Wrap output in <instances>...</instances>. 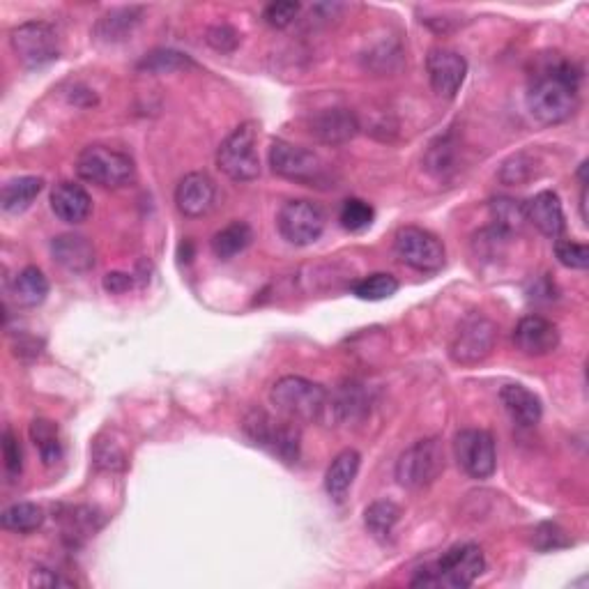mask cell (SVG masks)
<instances>
[{"label": "cell", "mask_w": 589, "mask_h": 589, "mask_svg": "<svg viewBox=\"0 0 589 589\" xmlns=\"http://www.w3.org/2000/svg\"><path fill=\"white\" fill-rule=\"evenodd\" d=\"M580 72L571 63H557L539 74L527 90V109L541 125H560L578 111Z\"/></svg>", "instance_id": "6da1fadb"}, {"label": "cell", "mask_w": 589, "mask_h": 589, "mask_svg": "<svg viewBox=\"0 0 589 589\" xmlns=\"http://www.w3.org/2000/svg\"><path fill=\"white\" fill-rule=\"evenodd\" d=\"M270 401L277 415L293 424L323 422L330 412V394L318 382L302 376H283L270 389Z\"/></svg>", "instance_id": "7a4b0ae2"}, {"label": "cell", "mask_w": 589, "mask_h": 589, "mask_svg": "<svg viewBox=\"0 0 589 589\" xmlns=\"http://www.w3.org/2000/svg\"><path fill=\"white\" fill-rule=\"evenodd\" d=\"M486 569L484 553L474 543L456 546L447 550L435 564H428L417 571L412 578L415 587H447V589H465L470 587Z\"/></svg>", "instance_id": "3957f363"}, {"label": "cell", "mask_w": 589, "mask_h": 589, "mask_svg": "<svg viewBox=\"0 0 589 589\" xmlns=\"http://www.w3.org/2000/svg\"><path fill=\"white\" fill-rule=\"evenodd\" d=\"M242 428L254 445L267 449L283 463H297L300 458V431L281 415L272 417L263 408H251L244 417Z\"/></svg>", "instance_id": "277c9868"}, {"label": "cell", "mask_w": 589, "mask_h": 589, "mask_svg": "<svg viewBox=\"0 0 589 589\" xmlns=\"http://www.w3.org/2000/svg\"><path fill=\"white\" fill-rule=\"evenodd\" d=\"M258 122L249 120L233 129L217 150L219 171L233 182H251L260 175L258 157Z\"/></svg>", "instance_id": "5b68a950"}, {"label": "cell", "mask_w": 589, "mask_h": 589, "mask_svg": "<svg viewBox=\"0 0 589 589\" xmlns=\"http://www.w3.org/2000/svg\"><path fill=\"white\" fill-rule=\"evenodd\" d=\"M76 173L81 180L104 189H120L134 180V162L120 150L106 145H88L76 159Z\"/></svg>", "instance_id": "8992f818"}, {"label": "cell", "mask_w": 589, "mask_h": 589, "mask_svg": "<svg viewBox=\"0 0 589 589\" xmlns=\"http://www.w3.org/2000/svg\"><path fill=\"white\" fill-rule=\"evenodd\" d=\"M497 325L484 313L472 311L456 325L449 341V355L456 364L474 366L493 353L497 343Z\"/></svg>", "instance_id": "52a82bcc"}, {"label": "cell", "mask_w": 589, "mask_h": 589, "mask_svg": "<svg viewBox=\"0 0 589 589\" xmlns=\"http://www.w3.org/2000/svg\"><path fill=\"white\" fill-rule=\"evenodd\" d=\"M445 472V447L438 438L419 440L396 461V481L408 491H422Z\"/></svg>", "instance_id": "ba28073f"}, {"label": "cell", "mask_w": 589, "mask_h": 589, "mask_svg": "<svg viewBox=\"0 0 589 589\" xmlns=\"http://www.w3.org/2000/svg\"><path fill=\"white\" fill-rule=\"evenodd\" d=\"M270 166L274 173L281 175V178L300 182V185L307 187H318L330 180L327 164L316 155V152L281 139L272 141Z\"/></svg>", "instance_id": "9c48e42d"}, {"label": "cell", "mask_w": 589, "mask_h": 589, "mask_svg": "<svg viewBox=\"0 0 589 589\" xmlns=\"http://www.w3.org/2000/svg\"><path fill=\"white\" fill-rule=\"evenodd\" d=\"M10 44L19 63L28 70L47 67L60 56L58 33L47 21H26V24L17 26L10 35Z\"/></svg>", "instance_id": "30bf717a"}, {"label": "cell", "mask_w": 589, "mask_h": 589, "mask_svg": "<svg viewBox=\"0 0 589 589\" xmlns=\"http://www.w3.org/2000/svg\"><path fill=\"white\" fill-rule=\"evenodd\" d=\"M394 251L403 265L417 272H435L445 265V244L440 237L417 226H405L396 233Z\"/></svg>", "instance_id": "8fae6325"}, {"label": "cell", "mask_w": 589, "mask_h": 589, "mask_svg": "<svg viewBox=\"0 0 589 589\" xmlns=\"http://www.w3.org/2000/svg\"><path fill=\"white\" fill-rule=\"evenodd\" d=\"M277 226L283 240L295 247H309L325 231V212L311 201H288L279 210Z\"/></svg>", "instance_id": "7c38bea8"}, {"label": "cell", "mask_w": 589, "mask_h": 589, "mask_svg": "<svg viewBox=\"0 0 589 589\" xmlns=\"http://www.w3.org/2000/svg\"><path fill=\"white\" fill-rule=\"evenodd\" d=\"M454 456L461 470L472 479L493 477L497 468L495 440L488 431L481 428H465L454 438Z\"/></svg>", "instance_id": "4fadbf2b"}, {"label": "cell", "mask_w": 589, "mask_h": 589, "mask_svg": "<svg viewBox=\"0 0 589 589\" xmlns=\"http://www.w3.org/2000/svg\"><path fill=\"white\" fill-rule=\"evenodd\" d=\"M426 72L435 95L442 99H454L463 86L465 74H468V63L458 51L438 47L428 53Z\"/></svg>", "instance_id": "5bb4252c"}, {"label": "cell", "mask_w": 589, "mask_h": 589, "mask_svg": "<svg viewBox=\"0 0 589 589\" xmlns=\"http://www.w3.org/2000/svg\"><path fill=\"white\" fill-rule=\"evenodd\" d=\"M514 343L527 357H546L560 346V332L550 320L541 316H525L514 330Z\"/></svg>", "instance_id": "9a60e30c"}, {"label": "cell", "mask_w": 589, "mask_h": 589, "mask_svg": "<svg viewBox=\"0 0 589 589\" xmlns=\"http://www.w3.org/2000/svg\"><path fill=\"white\" fill-rule=\"evenodd\" d=\"M309 132L313 139L325 145H343L355 139L359 122L353 111L336 106V109H323L311 116Z\"/></svg>", "instance_id": "2e32d148"}, {"label": "cell", "mask_w": 589, "mask_h": 589, "mask_svg": "<svg viewBox=\"0 0 589 589\" xmlns=\"http://www.w3.org/2000/svg\"><path fill=\"white\" fill-rule=\"evenodd\" d=\"M214 196H217L214 180L208 173L196 171L180 180L178 189H175V205H178L180 214H185L189 219H198L212 210Z\"/></svg>", "instance_id": "e0dca14e"}, {"label": "cell", "mask_w": 589, "mask_h": 589, "mask_svg": "<svg viewBox=\"0 0 589 589\" xmlns=\"http://www.w3.org/2000/svg\"><path fill=\"white\" fill-rule=\"evenodd\" d=\"M525 217L541 235L550 237V240L562 237L564 228H566L560 196H557L555 191H548V189L539 191L537 196H532L530 201L525 203Z\"/></svg>", "instance_id": "ac0fdd59"}, {"label": "cell", "mask_w": 589, "mask_h": 589, "mask_svg": "<svg viewBox=\"0 0 589 589\" xmlns=\"http://www.w3.org/2000/svg\"><path fill=\"white\" fill-rule=\"evenodd\" d=\"M51 256L60 267L67 272L81 274L93 270L95 265V247L86 235L79 233H65L53 237L51 242Z\"/></svg>", "instance_id": "d6986e66"}, {"label": "cell", "mask_w": 589, "mask_h": 589, "mask_svg": "<svg viewBox=\"0 0 589 589\" xmlns=\"http://www.w3.org/2000/svg\"><path fill=\"white\" fill-rule=\"evenodd\" d=\"M51 210L65 224H83L93 212V198L76 182H58L51 189Z\"/></svg>", "instance_id": "ffe728a7"}, {"label": "cell", "mask_w": 589, "mask_h": 589, "mask_svg": "<svg viewBox=\"0 0 589 589\" xmlns=\"http://www.w3.org/2000/svg\"><path fill=\"white\" fill-rule=\"evenodd\" d=\"M500 401L504 405V410L509 412V417L514 419L518 426L530 428L534 424H539V419L543 415V405L539 396L530 392L527 387L523 385L502 387Z\"/></svg>", "instance_id": "44dd1931"}, {"label": "cell", "mask_w": 589, "mask_h": 589, "mask_svg": "<svg viewBox=\"0 0 589 589\" xmlns=\"http://www.w3.org/2000/svg\"><path fill=\"white\" fill-rule=\"evenodd\" d=\"M143 7H118L109 14H104L95 26V37L106 44L122 42L134 33V28L141 24Z\"/></svg>", "instance_id": "7402d4cb"}, {"label": "cell", "mask_w": 589, "mask_h": 589, "mask_svg": "<svg viewBox=\"0 0 589 589\" xmlns=\"http://www.w3.org/2000/svg\"><path fill=\"white\" fill-rule=\"evenodd\" d=\"M359 465H362V456H359V451L355 449H343L339 456L334 458L330 468H327L325 474V488L330 497L334 500H343L346 493L350 491V486H353V481L359 472Z\"/></svg>", "instance_id": "603a6c76"}, {"label": "cell", "mask_w": 589, "mask_h": 589, "mask_svg": "<svg viewBox=\"0 0 589 589\" xmlns=\"http://www.w3.org/2000/svg\"><path fill=\"white\" fill-rule=\"evenodd\" d=\"M12 295L19 307L35 309L47 300L49 295V279L44 277L40 267H26L12 281Z\"/></svg>", "instance_id": "cb8c5ba5"}, {"label": "cell", "mask_w": 589, "mask_h": 589, "mask_svg": "<svg viewBox=\"0 0 589 589\" xmlns=\"http://www.w3.org/2000/svg\"><path fill=\"white\" fill-rule=\"evenodd\" d=\"M44 189V180L37 178V175H24V178H14L5 182L3 194H0V203H3V210L10 214H19L30 208V203L40 196Z\"/></svg>", "instance_id": "d4e9b609"}, {"label": "cell", "mask_w": 589, "mask_h": 589, "mask_svg": "<svg viewBox=\"0 0 589 589\" xmlns=\"http://www.w3.org/2000/svg\"><path fill=\"white\" fill-rule=\"evenodd\" d=\"M251 240H254V231H251V226L244 224V221H233V224L221 228L219 233H214L212 251L214 256L221 260H231L237 254H242V251L251 244Z\"/></svg>", "instance_id": "484cf974"}, {"label": "cell", "mask_w": 589, "mask_h": 589, "mask_svg": "<svg viewBox=\"0 0 589 589\" xmlns=\"http://www.w3.org/2000/svg\"><path fill=\"white\" fill-rule=\"evenodd\" d=\"M401 520V507L392 500H378L364 511V525L371 537L387 541L394 534V527Z\"/></svg>", "instance_id": "4316f807"}, {"label": "cell", "mask_w": 589, "mask_h": 589, "mask_svg": "<svg viewBox=\"0 0 589 589\" xmlns=\"http://www.w3.org/2000/svg\"><path fill=\"white\" fill-rule=\"evenodd\" d=\"M0 523H3L7 532L30 534L44 525V511L33 502H17L3 511Z\"/></svg>", "instance_id": "83f0119b"}, {"label": "cell", "mask_w": 589, "mask_h": 589, "mask_svg": "<svg viewBox=\"0 0 589 589\" xmlns=\"http://www.w3.org/2000/svg\"><path fill=\"white\" fill-rule=\"evenodd\" d=\"M30 438H33L37 451H40L44 465H56L63 458V445H60L58 426L49 419H35L30 424Z\"/></svg>", "instance_id": "f1b7e54d"}, {"label": "cell", "mask_w": 589, "mask_h": 589, "mask_svg": "<svg viewBox=\"0 0 589 589\" xmlns=\"http://www.w3.org/2000/svg\"><path fill=\"white\" fill-rule=\"evenodd\" d=\"M396 290H399V281L392 274L387 272H376V274H369V277H364L362 281H357L353 286V293L355 297L364 302H382V300H389V297L396 295Z\"/></svg>", "instance_id": "f546056e"}, {"label": "cell", "mask_w": 589, "mask_h": 589, "mask_svg": "<svg viewBox=\"0 0 589 589\" xmlns=\"http://www.w3.org/2000/svg\"><path fill=\"white\" fill-rule=\"evenodd\" d=\"M366 405H369V401H366L362 385L353 380L346 382V385L339 389V394L330 401V412L334 410L339 419H355L359 415H364Z\"/></svg>", "instance_id": "4dcf8cb0"}, {"label": "cell", "mask_w": 589, "mask_h": 589, "mask_svg": "<svg viewBox=\"0 0 589 589\" xmlns=\"http://www.w3.org/2000/svg\"><path fill=\"white\" fill-rule=\"evenodd\" d=\"M373 217H376V212H373L371 205L362 201V198H348V201H343L339 212L341 226L350 233L366 231V228L373 224Z\"/></svg>", "instance_id": "1f68e13d"}, {"label": "cell", "mask_w": 589, "mask_h": 589, "mask_svg": "<svg viewBox=\"0 0 589 589\" xmlns=\"http://www.w3.org/2000/svg\"><path fill=\"white\" fill-rule=\"evenodd\" d=\"M194 63L185 56V53L171 51V49H159L152 51L145 56L139 63V70L143 72H152V74H166V72H178L185 70V67H191Z\"/></svg>", "instance_id": "d6a6232c"}, {"label": "cell", "mask_w": 589, "mask_h": 589, "mask_svg": "<svg viewBox=\"0 0 589 589\" xmlns=\"http://www.w3.org/2000/svg\"><path fill=\"white\" fill-rule=\"evenodd\" d=\"M493 210V219L495 226L502 228L504 233H514L520 226L525 224V203H518L514 198H497V201L491 203Z\"/></svg>", "instance_id": "836d02e7"}, {"label": "cell", "mask_w": 589, "mask_h": 589, "mask_svg": "<svg viewBox=\"0 0 589 589\" xmlns=\"http://www.w3.org/2000/svg\"><path fill=\"white\" fill-rule=\"evenodd\" d=\"M93 456H95V465L99 470H111L113 472V470H122L127 465L125 449H122L120 442H113V440L99 438L95 442Z\"/></svg>", "instance_id": "e575fe53"}, {"label": "cell", "mask_w": 589, "mask_h": 589, "mask_svg": "<svg viewBox=\"0 0 589 589\" xmlns=\"http://www.w3.org/2000/svg\"><path fill=\"white\" fill-rule=\"evenodd\" d=\"M555 256L564 267H569V270H587L589 267V249L580 242L557 237Z\"/></svg>", "instance_id": "d590c367"}, {"label": "cell", "mask_w": 589, "mask_h": 589, "mask_svg": "<svg viewBox=\"0 0 589 589\" xmlns=\"http://www.w3.org/2000/svg\"><path fill=\"white\" fill-rule=\"evenodd\" d=\"M302 5L295 0H279V3H270L265 7L263 19L267 26L272 28H288L293 21L300 17Z\"/></svg>", "instance_id": "8d00e7d4"}, {"label": "cell", "mask_w": 589, "mask_h": 589, "mask_svg": "<svg viewBox=\"0 0 589 589\" xmlns=\"http://www.w3.org/2000/svg\"><path fill=\"white\" fill-rule=\"evenodd\" d=\"M534 546L539 550H557L571 546V539L566 537V532L560 525L555 523H541L537 530H534Z\"/></svg>", "instance_id": "74e56055"}, {"label": "cell", "mask_w": 589, "mask_h": 589, "mask_svg": "<svg viewBox=\"0 0 589 589\" xmlns=\"http://www.w3.org/2000/svg\"><path fill=\"white\" fill-rule=\"evenodd\" d=\"M532 173L534 168L530 159H527L525 155H516L502 166L500 178L502 182H507V185H525V182L532 178Z\"/></svg>", "instance_id": "f35d334b"}, {"label": "cell", "mask_w": 589, "mask_h": 589, "mask_svg": "<svg viewBox=\"0 0 589 589\" xmlns=\"http://www.w3.org/2000/svg\"><path fill=\"white\" fill-rule=\"evenodd\" d=\"M3 458H5V470L10 477H19L21 470H24V451L10 428L3 433Z\"/></svg>", "instance_id": "ab89813d"}, {"label": "cell", "mask_w": 589, "mask_h": 589, "mask_svg": "<svg viewBox=\"0 0 589 589\" xmlns=\"http://www.w3.org/2000/svg\"><path fill=\"white\" fill-rule=\"evenodd\" d=\"M208 42L212 49L217 51H233L237 44H240V35H237V30H233L231 26L226 24H217L208 30Z\"/></svg>", "instance_id": "60d3db41"}, {"label": "cell", "mask_w": 589, "mask_h": 589, "mask_svg": "<svg viewBox=\"0 0 589 589\" xmlns=\"http://www.w3.org/2000/svg\"><path fill=\"white\" fill-rule=\"evenodd\" d=\"M451 155H454V148L449 145V139H440L438 143L431 145V150H428L426 164L431 171L442 175L447 168H451Z\"/></svg>", "instance_id": "b9f144b4"}, {"label": "cell", "mask_w": 589, "mask_h": 589, "mask_svg": "<svg viewBox=\"0 0 589 589\" xmlns=\"http://www.w3.org/2000/svg\"><path fill=\"white\" fill-rule=\"evenodd\" d=\"M30 585L35 587H74L72 580H67L60 573L51 569H35L33 576H30Z\"/></svg>", "instance_id": "7bdbcfd3"}, {"label": "cell", "mask_w": 589, "mask_h": 589, "mask_svg": "<svg viewBox=\"0 0 589 589\" xmlns=\"http://www.w3.org/2000/svg\"><path fill=\"white\" fill-rule=\"evenodd\" d=\"M132 286H134V279L125 272H111V274H106V277H104V288L113 295L127 293V290Z\"/></svg>", "instance_id": "ee69618b"}]
</instances>
